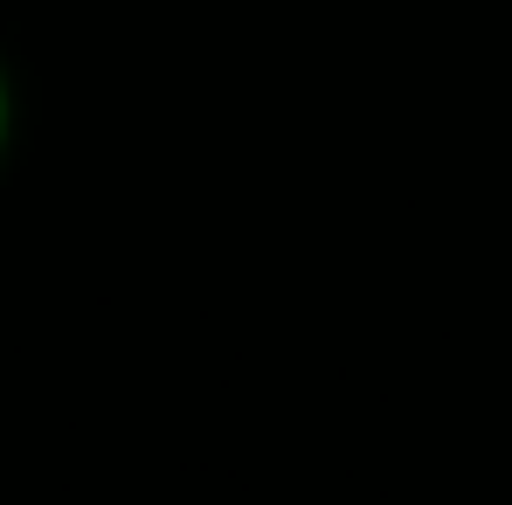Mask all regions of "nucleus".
<instances>
[{"mask_svg":"<svg viewBox=\"0 0 512 505\" xmlns=\"http://www.w3.org/2000/svg\"><path fill=\"white\" fill-rule=\"evenodd\" d=\"M7 139H14V84H7V63H0V160H7Z\"/></svg>","mask_w":512,"mask_h":505,"instance_id":"nucleus-1","label":"nucleus"}]
</instances>
